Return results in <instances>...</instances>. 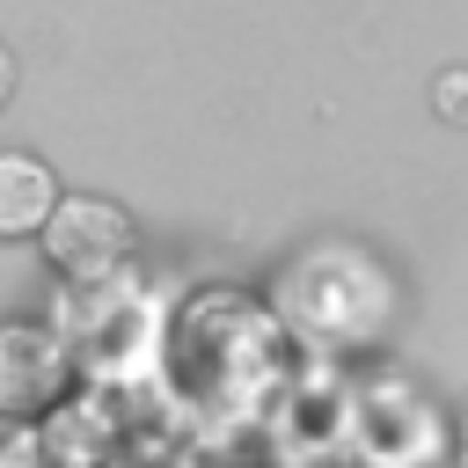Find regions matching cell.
Returning <instances> with one entry per match:
<instances>
[{"instance_id": "obj_3", "label": "cell", "mask_w": 468, "mask_h": 468, "mask_svg": "<svg viewBox=\"0 0 468 468\" xmlns=\"http://www.w3.org/2000/svg\"><path fill=\"white\" fill-rule=\"evenodd\" d=\"M73 344L66 329L51 322H29V314H7L0 322V417H44L66 380H73Z\"/></svg>"}, {"instance_id": "obj_2", "label": "cell", "mask_w": 468, "mask_h": 468, "mask_svg": "<svg viewBox=\"0 0 468 468\" xmlns=\"http://www.w3.org/2000/svg\"><path fill=\"white\" fill-rule=\"evenodd\" d=\"M37 249L66 285H110L139 263V219L110 190H58L51 219L37 227Z\"/></svg>"}, {"instance_id": "obj_1", "label": "cell", "mask_w": 468, "mask_h": 468, "mask_svg": "<svg viewBox=\"0 0 468 468\" xmlns=\"http://www.w3.org/2000/svg\"><path fill=\"white\" fill-rule=\"evenodd\" d=\"M278 322L322 351H366L395 322V278L358 241H314L278 271Z\"/></svg>"}, {"instance_id": "obj_6", "label": "cell", "mask_w": 468, "mask_h": 468, "mask_svg": "<svg viewBox=\"0 0 468 468\" xmlns=\"http://www.w3.org/2000/svg\"><path fill=\"white\" fill-rule=\"evenodd\" d=\"M461 446H468V395H461Z\"/></svg>"}, {"instance_id": "obj_5", "label": "cell", "mask_w": 468, "mask_h": 468, "mask_svg": "<svg viewBox=\"0 0 468 468\" xmlns=\"http://www.w3.org/2000/svg\"><path fill=\"white\" fill-rule=\"evenodd\" d=\"M15 88H22V66H15V51H7V44H0V110H7V102H15Z\"/></svg>"}, {"instance_id": "obj_4", "label": "cell", "mask_w": 468, "mask_h": 468, "mask_svg": "<svg viewBox=\"0 0 468 468\" xmlns=\"http://www.w3.org/2000/svg\"><path fill=\"white\" fill-rule=\"evenodd\" d=\"M58 205V176L29 146H0V241H29Z\"/></svg>"}]
</instances>
